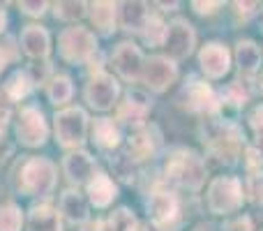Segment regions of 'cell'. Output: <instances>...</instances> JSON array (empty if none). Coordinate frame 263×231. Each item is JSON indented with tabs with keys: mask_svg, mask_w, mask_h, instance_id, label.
Wrapping results in <instances>:
<instances>
[{
	"mask_svg": "<svg viewBox=\"0 0 263 231\" xmlns=\"http://www.w3.org/2000/svg\"><path fill=\"white\" fill-rule=\"evenodd\" d=\"M5 26H7V14H5V9L0 7V32L5 30Z\"/></svg>",
	"mask_w": 263,
	"mask_h": 231,
	"instance_id": "obj_46",
	"label": "cell"
},
{
	"mask_svg": "<svg viewBox=\"0 0 263 231\" xmlns=\"http://www.w3.org/2000/svg\"><path fill=\"white\" fill-rule=\"evenodd\" d=\"M32 91V79L28 74V69H16L12 77L5 81L3 95L7 97L9 102H18L23 97H28V93Z\"/></svg>",
	"mask_w": 263,
	"mask_h": 231,
	"instance_id": "obj_29",
	"label": "cell"
},
{
	"mask_svg": "<svg viewBox=\"0 0 263 231\" xmlns=\"http://www.w3.org/2000/svg\"><path fill=\"white\" fill-rule=\"evenodd\" d=\"M178 63L171 60L164 54H155L150 58H145L143 74H141V83L145 91L150 93H166L173 83L178 81Z\"/></svg>",
	"mask_w": 263,
	"mask_h": 231,
	"instance_id": "obj_12",
	"label": "cell"
},
{
	"mask_svg": "<svg viewBox=\"0 0 263 231\" xmlns=\"http://www.w3.org/2000/svg\"><path fill=\"white\" fill-rule=\"evenodd\" d=\"M74 95V83L67 74H51L46 83V97L53 106H65Z\"/></svg>",
	"mask_w": 263,
	"mask_h": 231,
	"instance_id": "obj_27",
	"label": "cell"
},
{
	"mask_svg": "<svg viewBox=\"0 0 263 231\" xmlns=\"http://www.w3.org/2000/svg\"><path fill=\"white\" fill-rule=\"evenodd\" d=\"M28 231H63L60 210L42 201L28 210Z\"/></svg>",
	"mask_w": 263,
	"mask_h": 231,
	"instance_id": "obj_26",
	"label": "cell"
},
{
	"mask_svg": "<svg viewBox=\"0 0 263 231\" xmlns=\"http://www.w3.org/2000/svg\"><path fill=\"white\" fill-rule=\"evenodd\" d=\"M233 7V16H236V23H247L252 16L259 14V3H231Z\"/></svg>",
	"mask_w": 263,
	"mask_h": 231,
	"instance_id": "obj_37",
	"label": "cell"
},
{
	"mask_svg": "<svg viewBox=\"0 0 263 231\" xmlns=\"http://www.w3.org/2000/svg\"><path fill=\"white\" fill-rule=\"evenodd\" d=\"M14 58H16V51H14V46H12V40H7L5 44H0V72H3L9 60H14Z\"/></svg>",
	"mask_w": 263,
	"mask_h": 231,
	"instance_id": "obj_42",
	"label": "cell"
},
{
	"mask_svg": "<svg viewBox=\"0 0 263 231\" xmlns=\"http://www.w3.org/2000/svg\"><path fill=\"white\" fill-rule=\"evenodd\" d=\"M53 16L58 21H81L83 16H88V3H55L53 5Z\"/></svg>",
	"mask_w": 263,
	"mask_h": 231,
	"instance_id": "obj_33",
	"label": "cell"
},
{
	"mask_svg": "<svg viewBox=\"0 0 263 231\" xmlns=\"http://www.w3.org/2000/svg\"><path fill=\"white\" fill-rule=\"evenodd\" d=\"M14 132H16V141L26 148H40L49 139V122L40 106H21L14 122Z\"/></svg>",
	"mask_w": 263,
	"mask_h": 231,
	"instance_id": "obj_11",
	"label": "cell"
},
{
	"mask_svg": "<svg viewBox=\"0 0 263 231\" xmlns=\"http://www.w3.org/2000/svg\"><path fill=\"white\" fill-rule=\"evenodd\" d=\"M176 102H178V106H182L185 111H190V114H194V116H201V118L219 116L217 91H215L203 77L190 74V77L185 79V83H182Z\"/></svg>",
	"mask_w": 263,
	"mask_h": 231,
	"instance_id": "obj_5",
	"label": "cell"
},
{
	"mask_svg": "<svg viewBox=\"0 0 263 231\" xmlns=\"http://www.w3.org/2000/svg\"><path fill=\"white\" fill-rule=\"evenodd\" d=\"M222 7H224V3H201V0L192 3V9H194L199 16H215Z\"/></svg>",
	"mask_w": 263,
	"mask_h": 231,
	"instance_id": "obj_39",
	"label": "cell"
},
{
	"mask_svg": "<svg viewBox=\"0 0 263 231\" xmlns=\"http://www.w3.org/2000/svg\"><path fill=\"white\" fill-rule=\"evenodd\" d=\"M88 204H92L95 208H109L118 197V185L114 183V178L104 171H97L92 176V181L86 185Z\"/></svg>",
	"mask_w": 263,
	"mask_h": 231,
	"instance_id": "obj_23",
	"label": "cell"
},
{
	"mask_svg": "<svg viewBox=\"0 0 263 231\" xmlns=\"http://www.w3.org/2000/svg\"><path fill=\"white\" fill-rule=\"evenodd\" d=\"M58 183V169L46 157H28L18 159L12 171V185L18 194L26 197H49Z\"/></svg>",
	"mask_w": 263,
	"mask_h": 231,
	"instance_id": "obj_3",
	"label": "cell"
},
{
	"mask_svg": "<svg viewBox=\"0 0 263 231\" xmlns=\"http://www.w3.org/2000/svg\"><path fill=\"white\" fill-rule=\"evenodd\" d=\"M153 5L148 3H118V26L123 28L125 32H132V35H141L145 28V23L153 16Z\"/></svg>",
	"mask_w": 263,
	"mask_h": 231,
	"instance_id": "obj_20",
	"label": "cell"
},
{
	"mask_svg": "<svg viewBox=\"0 0 263 231\" xmlns=\"http://www.w3.org/2000/svg\"><path fill=\"white\" fill-rule=\"evenodd\" d=\"M242 187H245V201L254 204L256 208H263V171L247 173Z\"/></svg>",
	"mask_w": 263,
	"mask_h": 231,
	"instance_id": "obj_34",
	"label": "cell"
},
{
	"mask_svg": "<svg viewBox=\"0 0 263 231\" xmlns=\"http://www.w3.org/2000/svg\"><path fill=\"white\" fill-rule=\"evenodd\" d=\"M88 16L100 35L109 37L118 30V3H88Z\"/></svg>",
	"mask_w": 263,
	"mask_h": 231,
	"instance_id": "obj_24",
	"label": "cell"
},
{
	"mask_svg": "<svg viewBox=\"0 0 263 231\" xmlns=\"http://www.w3.org/2000/svg\"><path fill=\"white\" fill-rule=\"evenodd\" d=\"M164 37H166V21H164L159 14L153 12L150 21L145 23L143 32H141V40H143L148 46H162Z\"/></svg>",
	"mask_w": 263,
	"mask_h": 231,
	"instance_id": "obj_30",
	"label": "cell"
},
{
	"mask_svg": "<svg viewBox=\"0 0 263 231\" xmlns=\"http://www.w3.org/2000/svg\"><path fill=\"white\" fill-rule=\"evenodd\" d=\"M245 204V187L238 176H217L208 183L205 206L213 215L231 218Z\"/></svg>",
	"mask_w": 263,
	"mask_h": 231,
	"instance_id": "obj_4",
	"label": "cell"
},
{
	"mask_svg": "<svg viewBox=\"0 0 263 231\" xmlns=\"http://www.w3.org/2000/svg\"><path fill=\"white\" fill-rule=\"evenodd\" d=\"M162 130L157 125H143L139 130H134L127 139V146H125V153L134 159L136 164L148 162V159H155L162 150Z\"/></svg>",
	"mask_w": 263,
	"mask_h": 231,
	"instance_id": "obj_15",
	"label": "cell"
},
{
	"mask_svg": "<svg viewBox=\"0 0 263 231\" xmlns=\"http://www.w3.org/2000/svg\"><path fill=\"white\" fill-rule=\"evenodd\" d=\"M90 136H92V144H95L100 150L114 153V150L120 146V141H123V130H120L116 118L102 116V118H95V120H92Z\"/></svg>",
	"mask_w": 263,
	"mask_h": 231,
	"instance_id": "obj_22",
	"label": "cell"
},
{
	"mask_svg": "<svg viewBox=\"0 0 263 231\" xmlns=\"http://www.w3.org/2000/svg\"><path fill=\"white\" fill-rule=\"evenodd\" d=\"M111 65H114L116 74L123 81L136 83V81H141V74H143L145 56L134 42H120L116 46L114 56H111Z\"/></svg>",
	"mask_w": 263,
	"mask_h": 231,
	"instance_id": "obj_16",
	"label": "cell"
},
{
	"mask_svg": "<svg viewBox=\"0 0 263 231\" xmlns=\"http://www.w3.org/2000/svg\"><path fill=\"white\" fill-rule=\"evenodd\" d=\"M90 118L81 106H67L53 116V134L60 148L79 150L88 139Z\"/></svg>",
	"mask_w": 263,
	"mask_h": 231,
	"instance_id": "obj_6",
	"label": "cell"
},
{
	"mask_svg": "<svg viewBox=\"0 0 263 231\" xmlns=\"http://www.w3.org/2000/svg\"><path fill=\"white\" fill-rule=\"evenodd\" d=\"M23 229V213L14 201L0 204V231H21Z\"/></svg>",
	"mask_w": 263,
	"mask_h": 231,
	"instance_id": "obj_31",
	"label": "cell"
},
{
	"mask_svg": "<svg viewBox=\"0 0 263 231\" xmlns=\"http://www.w3.org/2000/svg\"><path fill=\"white\" fill-rule=\"evenodd\" d=\"M192 231H222V229H217L215 224H208V222H201V224H196Z\"/></svg>",
	"mask_w": 263,
	"mask_h": 231,
	"instance_id": "obj_45",
	"label": "cell"
},
{
	"mask_svg": "<svg viewBox=\"0 0 263 231\" xmlns=\"http://www.w3.org/2000/svg\"><path fill=\"white\" fill-rule=\"evenodd\" d=\"M242 164H245L247 173L263 171V153L256 146H245V150H242Z\"/></svg>",
	"mask_w": 263,
	"mask_h": 231,
	"instance_id": "obj_36",
	"label": "cell"
},
{
	"mask_svg": "<svg viewBox=\"0 0 263 231\" xmlns=\"http://www.w3.org/2000/svg\"><path fill=\"white\" fill-rule=\"evenodd\" d=\"M164 56H168L171 60L180 63L187 60L196 49V30L187 19L176 16L166 23V37H164Z\"/></svg>",
	"mask_w": 263,
	"mask_h": 231,
	"instance_id": "obj_10",
	"label": "cell"
},
{
	"mask_svg": "<svg viewBox=\"0 0 263 231\" xmlns=\"http://www.w3.org/2000/svg\"><path fill=\"white\" fill-rule=\"evenodd\" d=\"M196 58H199V67L205 81H219V79H224L231 72L233 54L229 51V46L224 42H217V40L205 42L199 49Z\"/></svg>",
	"mask_w": 263,
	"mask_h": 231,
	"instance_id": "obj_14",
	"label": "cell"
},
{
	"mask_svg": "<svg viewBox=\"0 0 263 231\" xmlns=\"http://www.w3.org/2000/svg\"><path fill=\"white\" fill-rule=\"evenodd\" d=\"M233 58H236L240 77L252 81V79L259 74V69L263 65V51L254 40H238L236 51H233Z\"/></svg>",
	"mask_w": 263,
	"mask_h": 231,
	"instance_id": "obj_21",
	"label": "cell"
},
{
	"mask_svg": "<svg viewBox=\"0 0 263 231\" xmlns=\"http://www.w3.org/2000/svg\"><path fill=\"white\" fill-rule=\"evenodd\" d=\"M9 120H12V106L7 104V97L0 91V141L5 139V130H7Z\"/></svg>",
	"mask_w": 263,
	"mask_h": 231,
	"instance_id": "obj_38",
	"label": "cell"
},
{
	"mask_svg": "<svg viewBox=\"0 0 263 231\" xmlns=\"http://www.w3.org/2000/svg\"><path fill=\"white\" fill-rule=\"evenodd\" d=\"M145 210H148V224L157 231H176L180 224V197L166 185L148 192Z\"/></svg>",
	"mask_w": 263,
	"mask_h": 231,
	"instance_id": "obj_7",
	"label": "cell"
},
{
	"mask_svg": "<svg viewBox=\"0 0 263 231\" xmlns=\"http://www.w3.org/2000/svg\"><path fill=\"white\" fill-rule=\"evenodd\" d=\"M153 111V97L148 95V91H141V88H129L125 93V100L118 102L116 106V120L118 125H127L132 127V132L139 130V127L148 125V114Z\"/></svg>",
	"mask_w": 263,
	"mask_h": 231,
	"instance_id": "obj_13",
	"label": "cell"
},
{
	"mask_svg": "<svg viewBox=\"0 0 263 231\" xmlns=\"http://www.w3.org/2000/svg\"><path fill=\"white\" fill-rule=\"evenodd\" d=\"M18 44H21V51L32 60H46L51 54V35L44 26H37V23H30L21 30V37H18Z\"/></svg>",
	"mask_w": 263,
	"mask_h": 231,
	"instance_id": "obj_18",
	"label": "cell"
},
{
	"mask_svg": "<svg viewBox=\"0 0 263 231\" xmlns=\"http://www.w3.org/2000/svg\"><path fill=\"white\" fill-rule=\"evenodd\" d=\"M250 79H233L229 81L227 86H222L217 91V97H219V116H224L227 111H240L242 106L250 102L252 97V86H250Z\"/></svg>",
	"mask_w": 263,
	"mask_h": 231,
	"instance_id": "obj_19",
	"label": "cell"
},
{
	"mask_svg": "<svg viewBox=\"0 0 263 231\" xmlns=\"http://www.w3.org/2000/svg\"><path fill=\"white\" fill-rule=\"evenodd\" d=\"M259 88H261V93H263V79H261V83H259Z\"/></svg>",
	"mask_w": 263,
	"mask_h": 231,
	"instance_id": "obj_47",
	"label": "cell"
},
{
	"mask_svg": "<svg viewBox=\"0 0 263 231\" xmlns=\"http://www.w3.org/2000/svg\"><path fill=\"white\" fill-rule=\"evenodd\" d=\"M18 9L28 16H42L49 9V3H18Z\"/></svg>",
	"mask_w": 263,
	"mask_h": 231,
	"instance_id": "obj_41",
	"label": "cell"
},
{
	"mask_svg": "<svg viewBox=\"0 0 263 231\" xmlns=\"http://www.w3.org/2000/svg\"><path fill=\"white\" fill-rule=\"evenodd\" d=\"M247 122H250V130L254 134V141H256L254 146L263 153V104L252 109V114L247 116Z\"/></svg>",
	"mask_w": 263,
	"mask_h": 231,
	"instance_id": "obj_35",
	"label": "cell"
},
{
	"mask_svg": "<svg viewBox=\"0 0 263 231\" xmlns=\"http://www.w3.org/2000/svg\"><path fill=\"white\" fill-rule=\"evenodd\" d=\"M83 97H86L88 106L95 111H111L118 106L120 97V83L118 77H114L111 72H92L88 77V83L83 88Z\"/></svg>",
	"mask_w": 263,
	"mask_h": 231,
	"instance_id": "obj_9",
	"label": "cell"
},
{
	"mask_svg": "<svg viewBox=\"0 0 263 231\" xmlns=\"http://www.w3.org/2000/svg\"><path fill=\"white\" fill-rule=\"evenodd\" d=\"M58 210H60V215L72 224L90 222V220H88V199L79 190H74V187H69V190H65L63 194H60Z\"/></svg>",
	"mask_w": 263,
	"mask_h": 231,
	"instance_id": "obj_25",
	"label": "cell"
},
{
	"mask_svg": "<svg viewBox=\"0 0 263 231\" xmlns=\"http://www.w3.org/2000/svg\"><path fill=\"white\" fill-rule=\"evenodd\" d=\"M106 224H109L111 231H139L141 229V222L136 220V215L132 213L129 208H116L114 213L109 215V220H106Z\"/></svg>",
	"mask_w": 263,
	"mask_h": 231,
	"instance_id": "obj_32",
	"label": "cell"
},
{
	"mask_svg": "<svg viewBox=\"0 0 263 231\" xmlns=\"http://www.w3.org/2000/svg\"><path fill=\"white\" fill-rule=\"evenodd\" d=\"M58 54L65 63L83 65L97 54V37L90 28L72 26L58 35Z\"/></svg>",
	"mask_w": 263,
	"mask_h": 231,
	"instance_id": "obj_8",
	"label": "cell"
},
{
	"mask_svg": "<svg viewBox=\"0 0 263 231\" xmlns=\"http://www.w3.org/2000/svg\"><path fill=\"white\" fill-rule=\"evenodd\" d=\"M247 218H250V231H263V208H256Z\"/></svg>",
	"mask_w": 263,
	"mask_h": 231,
	"instance_id": "obj_43",
	"label": "cell"
},
{
	"mask_svg": "<svg viewBox=\"0 0 263 231\" xmlns=\"http://www.w3.org/2000/svg\"><path fill=\"white\" fill-rule=\"evenodd\" d=\"M222 231H250V218L247 215H238V218L227 220Z\"/></svg>",
	"mask_w": 263,
	"mask_h": 231,
	"instance_id": "obj_40",
	"label": "cell"
},
{
	"mask_svg": "<svg viewBox=\"0 0 263 231\" xmlns=\"http://www.w3.org/2000/svg\"><path fill=\"white\" fill-rule=\"evenodd\" d=\"M81 231H111L106 220H95V222H86Z\"/></svg>",
	"mask_w": 263,
	"mask_h": 231,
	"instance_id": "obj_44",
	"label": "cell"
},
{
	"mask_svg": "<svg viewBox=\"0 0 263 231\" xmlns=\"http://www.w3.org/2000/svg\"><path fill=\"white\" fill-rule=\"evenodd\" d=\"M63 173L72 185H88L92 181V176L97 173V162L88 150H69L63 159Z\"/></svg>",
	"mask_w": 263,
	"mask_h": 231,
	"instance_id": "obj_17",
	"label": "cell"
},
{
	"mask_svg": "<svg viewBox=\"0 0 263 231\" xmlns=\"http://www.w3.org/2000/svg\"><path fill=\"white\" fill-rule=\"evenodd\" d=\"M199 139L205 148V155L224 167H233L242 159V150L247 146V139L242 134L240 125L236 120H229L222 116L201 118Z\"/></svg>",
	"mask_w": 263,
	"mask_h": 231,
	"instance_id": "obj_1",
	"label": "cell"
},
{
	"mask_svg": "<svg viewBox=\"0 0 263 231\" xmlns=\"http://www.w3.org/2000/svg\"><path fill=\"white\" fill-rule=\"evenodd\" d=\"M109 167L114 171V176L118 178L120 183H136V176H139V164L129 157L127 153H109Z\"/></svg>",
	"mask_w": 263,
	"mask_h": 231,
	"instance_id": "obj_28",
	"label": "cell"
},
{
	"mask_svg": "<svg viewBox=\"0 0 263 231\" xmlns=\"http://www.w3.org/2000/svg\"><path fill=\"white\" fill-rule=\"evenodd\" d=\"M208 178V167L205 159L187 146H171L164 153L162 164V181L171 190H185V192H201Z\"/></svg>",
	"mask_w": 263,
	"mask_h": 231,
	"instance_id": "obj_2",
	"label": "cell"
}]
</instances>
